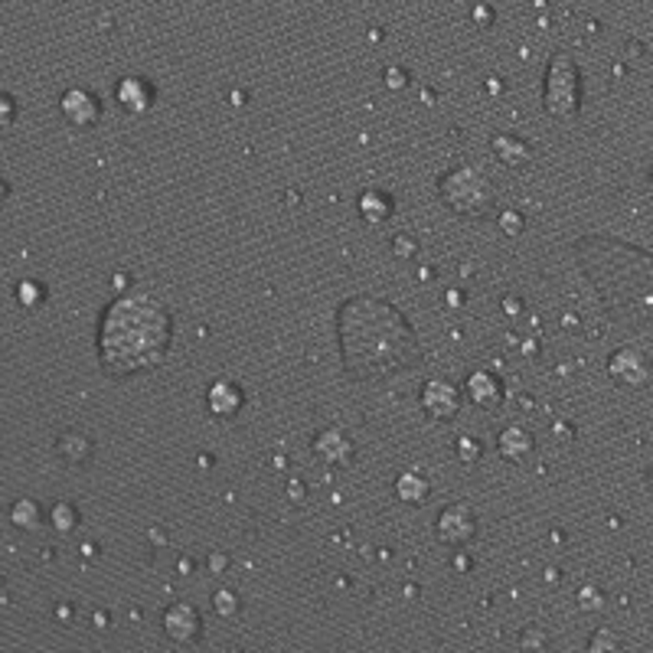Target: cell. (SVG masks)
I'll return each instance as SVG.
<instances>
[{
	"label": "cell",
	"mask_w": 653,
	"mask_h": 653,
	"mask_svg": "<svg viewBox=\"0 0 653 653\" xmlns=\"http://www.w3.org/2000/svg\"><path fill=\"white\" fill-rule=\"evenodd\" d=\"M336 336L346 376L360 382L409 370L421 356L418 334L402 317V310L370 294H353L340 304Z\"/></svg>",
	"instance_id": "cell-1"
},
{
	"label": "cell",
	"mask_w": 653,
	"mask_h": 653,
	"mask_svg": "<svg viewBox=\"0 0 653 653\" xmlns=\"http://www.w3.org/2000/svg\"><path fill=\"white\" fill-rule=\"evenodd\" d=\"M173 344V310L161 294L138 284L121 291L98 320V360L115 379L163 366Z\"/></svg>",
	"instance_id": "cell-2"
},
{
	"label": "cell",
	"mask_w": 653,
	"mask_h": 653,
	"mask_svg": "<svg viewBox=\"0 0 653 653\" xmlns=\"http://www.w3.org/2000/svg\"><path fill=\"white\" fill-rule=\"evenodd\" d=\"M438 193L451 213L471 216V219H483L497 207L487 173L481 167H471V163H461V167H451L447 173H441Z\"/></svg>",
	"instance_id": "cell-3"
},
{
	"label": "cell",
	"mask_w": 653,
	"mask_h": 653,
	"mask_svg": "<svg viewBox=\"0 0 653 653\" xmlns=\"http://www.w3.org/2000/svg\"><path fill=\"white\" fill-rule=\"evenodd\" d=\"M542 105L552 118L572 121L582 112V69L568 52H556L546 62V82H542Z\"/></svg>",
	"instance_id": "cell-4"
},
{
	"label": "cell",
	"mask_w": 653,
	"mask_h": 653,
	"mask_svg": "<svg viewBox=\"0 0 653 653\" xmlns=\"http://www.w3.org/2000/svg\"><path fill=\"white\" fill-rule=\"evenodd\" d=\"M608 376L624 389H647L653 379L650 356L640 346H618L608 356Z\"/></svg>",
	"instance_id": "cell-5"
},
{
	"label": "cell",
	"mask_w": 653,
	"mask_h": 653,
	"mask_svg": "<svg viewBox=\"0 0 653 653\" xmlns=\"http://www.w3.org/2000/svg\"><path fill=\"white\" fill-rule=\"evenodd\" d=\"M435 536H438V542H445L447 549H464L467 542L477 536V516L467 503H451L438 513Z\"/></svg>",
	"instance_id": "cell-6"
},
{
	"label": "cell",
	"mask_w": 653,
	"mask_h": 653,
	"mask_svg": "<svg viewBox=\"0 0 653 653\" xmlns=\"http://www.w3.org/2000/svg\"><path fill=\"white\" fill-rule=\"evenodd\" d=\"M60 112L72 128L88 131L102 121V98L86 86H69L60 95Z\"/></svg>",
	"instance_id": "cell-7"
},
{
	"label": "cell",
	"mask_w": 653,
	"mask_h": 653,
	"mask_svg": "<svg viewBox=\"0 0 653 653\" xmlns=\"http://www.w3.org/2000/svg\"><path fill=\"white\" fill-rule=\"evenodd\" d=\"M421 412L431 421H455L461 412V389L447 379H428L421 386Z\"/></svg>",
	"instance_id": "cell-8"
},
{
	"label": "cell",
	"mask_w": 653,
	"mask_h": 653,
	"mask_svg": "<svg viewBox=\"0 0 653 653\" xmlns=\"http://www.w3.org/2000/svg\"><path fill=\"white\" fill-rule=\"evenodd\" d=\"M163 634L180 647L197 644L199 637H203V618H199V611L187 602L170 604V608L163 611Z\"/></svg>",
	"instance_id": "cell-9"
},
{
	"label": "cell",
	"mask_w": 653,
	"mask_h": 653,
	"mask_svg": "<svg viewBox=\"0 0 653 653\" xmlns=\"http://www.w3.org/2000/svg\"><path fill=\"white\" fill-rule=\"evenodd\" d=\"M115 102L121 105V112L147 115L157 102V88L154 82L144 76H124L118 86H115Z\"/></svg>",
	"instance_id": "cell-10"
},
{
	"label": "cell",
	"mask_w": 653,
	"mask_h": 653,
	"mask_svg": "<svg viewBox=\"0 0 653 653\" xmlns=\"http://www.w3.org/2000/svg\"><path fill=\"white\" fill-rule=\"evenodd\" d=\"M310 451L324 461L326 467H350L353 457H356V447H353V441L346 438L340 428H324L314 435V445H310Z\"/></svg>",
	"instance_id": "cell-11"
},
{
	"label": "cell",
	"mask_w": 653,
	"mask_h": 653,
	"mask_svg": "<svg viewBox=\"0 0 653 653\" xmlns=\"http://www.w3.org/2000/svg\"><path fill=\"white\" fill-rule=\"evenodd\" d=\"M242 405H245V392L233 379H216L207 389V409L216 418H235L242 412Z\"/></svg>",
	"instance_id": "cell-12"
},
{
	"label": "cell",
	"mask_w": 653,
	"mask_h": 653,
	"mask_svg": "<svg viewBox=\"0 0 653 653\" xmlns=\"http://www.w3.org/2000/svg\"><path fill=\"white\" fill-rule=\"evenodd\" d=\"M464 392L477 409H500L503 405V382L490 370H474L464 382Z\"/></svg>",
	"instance_id": "cell-13"
},
{
	"label": "cell",
	"mask_w": 653,
	"mask_h": 653,
	"mask_svg": "<svg viewBox=\"0 0 653 653\" xmlns=\"http://www.w3.org/2000/svg\"><path fill=\"white\" fill-rule=\"evenodd\" d=\"M497 451L510 464H523V461H529V457L536 455L533 431L523 428V425H507V428L497 435Z\"/></svg>",
	"instance_id": "cell-14"
},
{
	"label": "cell",
	"mask_w": 653,
	"mask_h": 653,
	"mask_svg": "<svg viewBox=\"0 0 653 653\" xmlns=\"http://www.w3.org/2000/svg\"><path fill=\"white\" fill-rule=\"evenodd\" d=\"M490 151L497 154L500 163H507L513 170H523V167L533 163V144L520 138V134H493L490 138Z\"/></svg>",
	"instance_id": "cell-15"
},
{
	"label": "cell",
	"mask_w": 653,
	"mask_h": 653,
	"mask_svg": "<svg viewBox=\"0 0 653 653\" xmlns=\"http://www.w3.org/2000/svg\"><path fill=\"white\" fill-rule=\"evenodd\" d=\"M356 209H360V219H366V223L372 225H382L396 213V199L389 197L386 189H363L360 197H356Z\"/></svg>",
	"instance_id": "cell-16"
},
{
	"label": "cell",
	"mask_w": 653,
	"mask_h": 653,
	"mask_svg": "<svg viewBox=\"0 0 653 653\" xmlns=\"http://www.w3.org/2000/svg\"><path fill=\"white\" fill-rule=\"evenodd\" d=\"M92 438L88 435H78V431H66V435H60V441H56V455L66 461L69 467H82L92 461Z\"/></svg>",
	"instance_id": "cell-17"
},
{
	"label": "cell",
	"mask_w": 653,
	"mask_h": 653,
	"mask_svg": "<svg viewBox=\"0 0 653 653\" xmlns=\"http://www.w3.org/2000/svg\"><path fill=\"white\" fill-rule=\"evenodd\" d=\"M10 523L17 526L20 533H36V529H43L46 513H43V507H40V500L20 497L17 503L10 507Z\"/></svg>",
	"instance_id": "cell-18"
},
{
	"label": "cell",
	"mask_w": 653,
	"mask_h": 653,
	"mask_svg": "<svg viewBox=\"0 0 653 653\" xmlns=\"http://www.w3.org/2000/svg\"><path fill=\"white\" fill-rule=\"evenodd\" d=\"M396 497L402 500V503H412V507H418V503H425V500L431 497V483L425 474L418 471H405L399 474L396 481Z\"/></svg>",
	"instance_id": "cell-19"
},
{
	"label": "cell",
	"mask_w": 653,
	"mask_h": 653,
	"mask_svg": "<svg viewBox=\"0 0 653 653\" xmlns=\"http://www.w3.org/2000/svg\"><path fill=\"white\" fill-rule=\"evenodd\" d=\"M50 523L56 533H72L78 523V510L76 503H69V500H60V503H52L50 510Z\"/></svg>",
	"instance_id": "cell-20"
},
{
	"label": "cell",
	"mask_w": 653,
	"mask_h": 653,
	"mask_svg": "<svg viewBox=\"0 0 653 653\" xmlns=\"http://www.w3.org/2000/svg\"><path fill=\"white\" fill-rule=\"evenodd\" d=\"M213 611H216V614H219L223 621L239 618V611H242L239 592H235V588H219V592L213 594Z\"/></svg>",
	"instance_id": "cell-21"
},
{
	"label": "cell",
	"mask_w": 653,
	"mask_h": 653,
	"mask_svg": "<svg viewBox=\"0 0 653 653\" xmlns=\"http://www.w3.org/2000/svg\"><path fill=\"white\" fill-rule=\"evenodd\" d=\"M17 301L23 308H40L46 301V288L40 281H20L17 284Z\"/></svg>",
	"instance_id": "cell-22"
},
{
	"label": "cell",
	"mask_w": 653,
	"mask_h": 653,
	"mask_svg": "<svg viewBox=\"0 0 653 653\" xmlns=\"http://www.w3.org/2000/svg\"><path fill=\"white\" fill-rule=\"evenodd\" d=\"M483 455V445L471 435H461L457 438V457H461V464H477Z\"/></svg>",
	"instance_id": "cell-23"
},
{
	"label": "cell",
	"mask_w": 653,
	"mask_h": 653,
	"mask_svg": "<svg viewBox=\"0 0 653 653\" xmlns=\"http://www.w3.org/2000/svg\"><path fill=\"white\" fill-rule=\"evenodd\" d=\"M497 225L503 235H523L526 219H523V213H516V209H503V213L497 216Z\"/></svg>",
	"instance_id": "cell-24"
},
{
	"label": "cell",
	"mask_w": 653,
	"mask_h": 653,
	"mask_svg": "<svg viewBox=\"0 0 653 653\" xmlns=\"http://www.w3.org/2000/svg\"><path fill=\"white\" fill-rule=\"evenodd\" d=\"M578 608H582V611L604 608V592H602V588H594V584H584L582 592H578Z\"/></svg>",
	"instance_id": "cell-25"
},
{
	"label": "cell",
	"mask_w": 653,
	"mask_h": 653,
	"mask_svg": "<svg viewBox=\"0 0 653 653\" xmlns=\"http://www.w3.org/2000/svg\"><path fill=\"white\" fill-rule=\"evenodd\" d=\"M624 644V640H621V637H614L611 634V630H594L592 634V640H588V650L592 653H598V650H618V647Z\"/></svg>",
	"instance_id": "cell-26"
},
{
	"label": "cell",
	"mask_w": 653,
	"mask_h": 653,
	"mask_svg": "<svg viewBox=\"0 0 653 653\" xmlns=\"http://www.w3.org/2000/svg\"><path fill=\"white\" fill-rule=\"evenodd\" d=\"M392 255L396 258H402V262H409L412 255H418V245H415L409 235H399L396 242H392Z\"/></svg>",
	"instance_id": "cell-27"
},
{
	"label": "cell",
	"mask_w": 653,
	"mask_h": 653,
	"mask_svg": "<svg viewBox=\"0 0 653 653\" xmlns=\"http://www.w3.org/2000/svg\"><path fill=\"white\" fill-rule=\"evenodd\" d=\"M520 647H549V637L546 634H539V628H529V630H523L520 634Z\"/></svg>",
	"instance_id": "cell-28"
},
{
	"label": "cell",
	"mask_w": 653,
	"mask_h": 653,
	"mask_svg": "<svg viewBox=\"0 0 653 653\" xmlns=\"http://www.w3.org/2000/svg\"><path fill=\"white\" fill-rule=\"evenodd\" d=\"M386 86L389 88H405V86H409V76H405V69H386Z\"/></svg>",
	"instance_id": "cell-29"
},
{
	"label": "cell",
	"mask_w": 653,
	"mask_h": 653,
	"mask_svg": "<svg viewBox=\"0 0 653 653\" xmlns=\"http://www.w3.org/2000/svg\"><path fill=\"white\" fill-rule=\"evenodd\" d=\"M0 102H4V121H14V112H17V108H14V98H10V95H4V98H0Z\"/></svg>",
	"instance_id": "cell-30"
},
{
	"label": "cell",
	"mask_w": 653,
	"mask_h": 653,
	"mask_svg": "<svg viewBox=\"0 0 653 653\" xmlns=\"http://www.w3.org/2000/svg\"><path fill=\"white\" fill-rule=\"evenodd\" d=\"M647 487L653 490V467H650V474H647Z\"/></svg>",
	"instance_id": "cell-31"
}]
</instances>
